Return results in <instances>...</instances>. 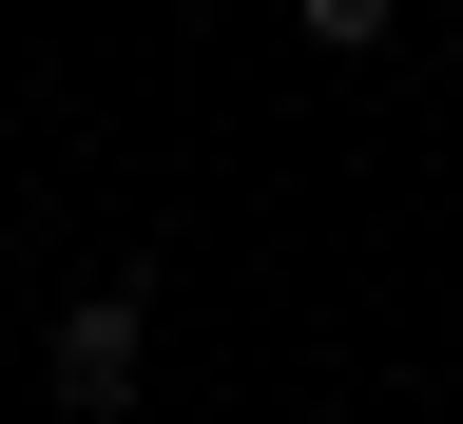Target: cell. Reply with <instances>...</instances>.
I'll return each mask as SVG.
<instances>
[{
    "instance_id": "2",
    "label": "cell",
    "mask_w": 463,
    "mask_h": 424,
    "mask_svg": "<svg viewBox=\"0 0 463 424\" xmlns=\"http://www.w3.org/2000/svg\"><path fill=\"white\" fill-rule=\"evenodd\" d=\"M444 58H463V20H444Z\"/></svg>"
},
{
    "instance_id": "1",
    "label": "cell",
    "mask_w": 463,
    "mask_h": 424,
    "mask_svg": "<svg viewBox=\"0 0 463 424\" xmlns=\"http://www.w3.org/2000/svg\"><path fill=\"white\" fill-rule=\"evenodd\" d=\"M39 386H58V424H136V386H155V270H97L39 328Z\"/></svg>"
}]
</instances>
